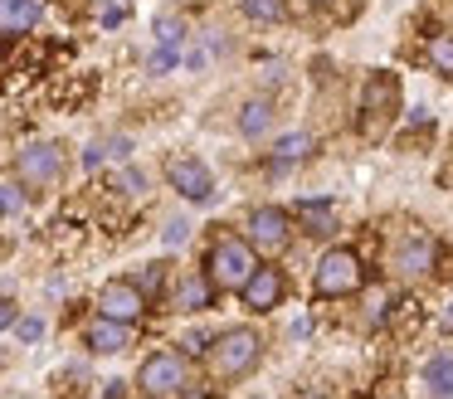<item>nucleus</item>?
I'll list each match as a JSON object with an SVG mask.
<instances>
[{
    "mask_svg": "<svg viewBox=\"0 0 453 399\" xmlns=\"http://www.w3.org/2000/svg\"><path fill=\"white\" fill-rule=\"evenodd\" d=\"M132 151H137L132 136H98V142L83 146V171H98V165H108V161H127Z\"/></svg>",
    "mask_w": 453,
    "mask_h": 399,
    "instance_id": "a211bd4d",
    "label": "nucleus"
},
{
    "mask_svg": "<svg viewBox=\"0 0 453 399\" xmlns=\"http://www.w3.org/2000/svg\"><path fill=\"white\" fill-rule=\"evenodd\" d=\"M434 258H439V239H434L424 224H404V229L390 239V249H385V268H390L400 282L434 278Z\"/></svg>",
    "mask_w": 453,
    "mask_h": 399,
    "instance_id": "6e6552de",
    "label": "nucleus"
},
{
    "mask_svg": "<svg viewBox=\"0 0 453 399\" xmlns=\"http://www.w3.org/2000/svg\"><path fill=\"white\" fill-rule=\"evenodd\" d=\"M161 239H166L171 249H176V243H186V239H190V224H186V219H166V229H161Z\"/></svg>",
    "mask_w": 453,
    "mask_h": 399,
    "instance_id": "7c9ffc66",
    "label": "nucleus"
},
{
    "mask_svg": "<svg viewBox=\"0 0 453 399\" xmlns=\"http://www.w3.org/2000/svg\"><path fill=\"white\" fill-rule=\"evenodd\" d=\"M93 311H98V317H108V321L142 326V321H147V311H151V302L137 292V282H132V278H108L98 288V297H93Z\"/></svg>",
    "mask_w": 453,
    "mask_h": 399,
    "instance_id": "1a4fd4ad",
    "label": "nucleus"
},
{
    "mask_svg": "<svg viewBox=\"0 0 453 399\" xmlns=\"http://www.w3.org/2000/svg\"><path fill=\"white\" fill-rule=\"evenodd\" d=\"M103 399H127V380H108V385H103Z\"/></svg>",
    "mask_w": 453,
    "mask_h": 399,
    "instance_id": "72a5a7b5",
    "label": "nucleus"
},
{
    "mask_svg": "<svg viewBox=\"0 0 453 399\" xmlns=\"http://www.w3.org/2000/svg\"><path fill=\"white\" fill-rule=\"evenodd\" d=\"M15 317H20V307H15V297H0V331H11Z\"/></svg>",
    "mask_w": 453,
    "mask_h": 399,
    "instance_id": "2f4dec72",
    "label": "nucleus"
},
{
    "mask_svg": "<svg viewBox=\"0 0 453 399\" xmlns=\"http://www.w3.org/2000/svg\"><path fill=\"white\" fill-rule=\"evenodd\" d=\"M132 331H137V326H127V321H108V317L93 311V321L79 331V341L93 350V356H118V350L132 346Z\"/></svg>",
    "mask_w": 453,
    "mask_h": 399,
    "instance_id": "4468645a",
    "label": "nucleus"
},
{
    "mask_svg": "<svg viewBox=\"0 0 453 399\" xmlns=\"http://www.w3.org/2000/svg\"><path fill=\"white\" fill-rule=\"evenodd\" d=\"M264 331L258 326H225L210 336V350H205V375L215 385H229V380H244L264 365Z\"/></svg>",
    "mask_w": 453,
    "mask_h": 399,
    "instance_id": "f257e3e1",
    "label": "nucleus"
},
{
    "mask_svg": "<svg viewBox=\"0 0 453 399\" xmlns=\"http://www.w3.org/2000/svg\"><path fill=\"white\" fill-rule=\"evenodd\" d=\"M424 64H429L439 78H449V83H453V29L449 25L434 29V35L424 39Z\"/></svg>",
    "mask_w": 453,
    "mask_h": 399,
    "instance_id": "6ab92c4d",
    "label": "nucleus"
},
{
    "mask_svg": "<svg viewBox=\"0 0 453 399\" xmlns=\"http://www.w3.org/2000/svg\"><path fill=\"white\" fill-rule=\"evenodd\" d=\"M424 385H429V399H453V350L424 360Z\"/></svg>",
    "mask_w": 453,
    "mask_h": 399,
    "instance_id": "aec40b11",
    "label": "nucleus"
},
{
    "mask_svg": "<svg viewBox=\"0 0 453 399\" xmlns=\"http://www.w3.org/2000/svg\"><path fill=\"white\" fill-rule=\"evenodd\" d=\"M171 278H176V272H171V263H142V268L132 272V282H137V292L151 302V307H157V302L166 297Z\"/></svg>",
    "mask_w": 453,
    "mask_h": 399,
    "instance_id": "412c9836",
    "label": "nucleus"
},
{
    "mask_svg": "<svg viewBox=\"0 0 453 399\" xmlns=\"http://www.w3.org/2000/svg\"><path fill=\"white\" fill-rule=\"evenodd\" d=\"M239 10H244V19H254V25H288V19H293V5H288V0H239Z\"/></svg>",
    "mask_w": 453,
    "mask_h": 399,
    "instance_id": "4be33fe9",
    "label": "nucleus"
},
{
    "mask_svg": "<svg viewBox=\"0 0 453 399\" xmlns=\"http://www.w3.org/2000/svg\"><path fill=\"white\" fill-rule=\"evenodd\" d=\"M234 297L244 302V311L268 317V311H278V307H283V297H288V272L278 268V263H264V258H258V268L249 272V282L234 292Z\"/></svg>",
    "mask_w": 453,
    "mask_h": 399,
    "instance_id": "9d476101",
    "label": "nucleus"
},
{
    "mask_svg": "<svg viewBox=\"0 0 453 399\" xmlns=\"http://www.w3.org/2000/svg\"><path fill=\"white\" fill-rule=\"evenodd\" d=\"M239 239H244L258 258H283L297 239V224L283 204H254V210L244 214V224H239Z\"/></svg>",
    "mask_w": 453,
    "mask_h": 399,
    "instance_id": "423d86ee",
    "label": "nucleus"
},
{
    "mask_svg": "<svg viewBox=\"0 0 453 399\" xmlns=\"http://www.w3.org/2000/svg\"><path fill=\"white\" fill-rule=\"evenodd\" d=\"M112 190L127 195V200H147L151 180H147V171H137V165H122V171L112 175Z\"/></svg>",
    "mask_w": 453,
    "mask_h": 399,
    "instance_id": "b1692460",
    "label": "nucleus"
},
{
    "mask_svg": "<svg viewBox=\"0 0 453 399\" xmlns=\"http://www.w3.org/2000/svg\"><path fill=\"white\" fill-rule=\"evenodd\" d=\"M303 399H336L332 389H312V395H303Z\"/></svg>",
    "mask_w": 453,
    "mask_h": 399,
    "instance_id": "58836bf2",
    "label": "nucleus"
},
{
    "mask_svg": "<svg viewBox=\"0 0 453 399\" xmlns=\"http://www.w3.org/2000/svg\"><path fill=\"white\" fill-rule=\"evenodd\" d=\"M307 5H312V10H336L342 0H307Z\"/></svg>",
    "mask_w": 453,
    "mask_h": 399,
    "instance_id": "4c0bfd02",
    "label": "nucleus"
},
{
    "mask_svg": "<svg viewBox=\"0 0 453 399\" xmlns=\"http://www.w3.org/2000/svg\"><path fill=\"white\" fill-rule=\"evenodd\" d=\"M69 175V146L64 142H25L15 151V180L30 195H50Z\"/></svg>",
    "mask_w": 453,
    "mask_h": 399,
    "instance_id": "39448f33",
    "label": "nucleus"
},
{
    "mask_svg": "<svg viewBox=\"0 0 453 399\" xmlns=\"http://www.w3.org/2000/svg\"><path fill=\"white\" fill-rule=\"evenodd\" d=\"M196 380V360L180 356V350H151L137 365V389L147 399H180Z\"/></svg>",
    "mask_w": 453,
    "mask_h": 399,
    "instance_id": "0eeeda50",
    "label": "nucleus"
},
{
    "mask_svg": "<svg viewBox=\"0 0 453 399\" xmlns=\"http://www.w3.org/2000/svg\"><path fill=\"white\" fill-rule=\"evenodd\" d=\"M385 317H390V292H380V288H375L371 297H365L361 326H365V331H371V326H385Z\"/></svg>",
    "mask_w": 453,
    "mask_h": 399,
    "instance_id": "a878e982",
    "label": "nucleus"
},
{
    "mask_svg": "<svg viewBox=\"0 0 453 399\" xmlns=\"http://www.w3.org/2000/svg\"><path fill=\"white\" fill-rule=\"evenodd\" d=\"M210 336H215V331L196 326V331H186V336L176 341V350H180V356H190V360H205V350H210Z\"/></svg>",
    "mask_w": 453,
    "mask_h": 399,
    "instance_id": "bb28decb",
    "label": "nucleus"
},
{
    "mask_svg": "<svg viewBox=\"0 0 453 399\" xmlns=\"http://www.w3.org/2000/svg\"><path fill=\"white\" fill-rule=\"evenodd\" d=\"M118 5H132V0H118Z\"/></svg>",
    "mask_w": 453,
    "mask_h": 399,
    "instance_id": "ea45409f",
    "label": "nucleus"
},
{
    "mask_svg": "<svg viewBox=\"0 0 453 399\" xmlns=\"http://www.w3.org/2000/svg\"><path fill=\"white\" fill-rule=\"evenodd\" d=\"M361 136L365 142H380V136H390L395 117L404 112V88H400V73H390V68H375L371 78H365L361 88Z\"/></svg>",
    "mask_w": 453,
    "mask_h": 399,
    "instance_id": "f03ea898",
    "label": "nucleus"
},
{
    "mask_svg": "<svg viewBox=\"0 0 453 399\" xmlns=\"http://www.w3.org/2000/svg\"><path fill=\"white\" fill-rule=\"evenodd\" d=\"M151 35H157V44H171V49H180L190 39V25L180 15H157V25H151Z\"/></svg>",
    "mask_w": 453,
    "mask_h": 399,
    "instance_id": "393cba45",
    "label": "nucleus"
},
{
    "mask_svg": "<svg viewBox=\"0 0 453 399\" xmlns=\"http://www.w3.org/2000/svg\"><path fill=\"white\" fill-rule=\"evenodd\" d=\"M166 185L186 204H210L215 200V171L200 156H171L166 161Z\"/></svg>",
    "mask_w": 453,
    "mask_h": 399,
    "instance_id": "9b49d317",
    "label": "nucleus"
},
{
    "mask_svg": "<svg viewBox=\"0 0 453 399\" xmlns=\"http://www.w3.org/2000/svg\"><path fill=\"white\" fill-rule=\"evenodd\" d=\"M254 268H258V253L249 249L239 234H215V239H210V249H205V263H200V272L215 282L219 297H225V292H239V288H244Z\"/></svg>",
    "mask_w": 453,
    "mask_h": 399,
    "instance_id": "20e7f679",
    "label": "nucleus"
},
{
    "mask_svg": "<svg viewBox=\"0 0 453 399\" xmlns=\"http://www.w3.org/2000/svg\"><path fill=\"white\" fill-rule=\"evenodd\" d=\"M171 68H180V49L157 44V49H151V58H147V73H171Z\"/></svg>",
    "mask_w": 453,
    "mask_h": 399,
    "instance_id": "cd10ccee",
    "label": "nucleus"
},
{
    "mask_svg": "<svg viewBox=\"0 0 453 399\" xmlns=\"http://www.w3.org/2000/svg\"><path fill=\"white\" fill-rule=\"evenodd\" d=\"M361 288H365V258L346 243H326L312 268V292L322 302H342V297H356Z\"/></svg>",
    "mask_w": 453,
    "mask_h": 399,
    "instance_id": "7ed1b4c3",
    "label": "nucleus"
},
{
    "mask_svg": "<svg viewBox=\"0 0 453 399\" xmlns=\"http://www.w3.org/2000/svg\"><path fill=\"white\" fill-rule=\"evenodd\" d=\"M180 399H215V385H205V380H196V385H190Z\"/></svg>",
    "mask_w": 453,
    "mask_h": 399,
    "instance_id": "473e14b6",
    "label": "nucleus"
},
{
    "mask_svg": "<svg viewBox=\"0 0 453 399\" xmlns=\"http://www.w3.org/2000/svg\"><path fill=\"white\" fill-rule=\"evenodd\" d=\"M161 302H166L171 311H180V317H200V311H210L219 302V292L200 268H190V272H180V278H171V288Z\"/></svg>",
    "mask_w": 453,
    "mask_h": 399,
    "instance_id": "f8f14e48",
    "label": "nucleus"
},
{
    "mask_svg": "<svg viewBox=\"0 0 453 399\" xmlns=\"http://www.w3.org/2000/svg\"><path fill=\"white\" fill-rule=\"evenodd\" d=\"M186 68H205V49H190V54H186Z\"/></svg>",
    "mask_w": 453,
    "mask_h": 399,
    "instance_id": "c9c22d12",
    "label": "nucleus"
},
{
    "mask_svg": "<svg viewBox=\"0 0 453 399\" xmlns=\"http://www.w3.org/2000/svg\"><path fill=\"white\" fill-rule=\"evenodd\" d=\"M312 151H317L312 132H283V136L273 142V151H268V171L283 175V171H293V165H303Z\"/></svg>",
    "mask_w": 453,
    "mask_h": 399,
    "instance_id": "f3484780",
    "label": "nucleus"
},
{
    "mask_svg": "<svg viewBox=\"0 0 453 399\" xmlns=\"http://www.w3.org/2000/svg\"><path fill=\"white\" fill-rule=\"evenodd\" d=\"M50 5L44 0H0V39H25L44 25Z\"/></svg>",
    "mask_w": 453,
    "mask_h": 399,
    "instance_id": "2eb2a0df",
    "label": "nucleus"
},
{
    "mask_svg": "<svg viewBox=\"0 0 453 399\" xmlns=\"http://www.w3.org/2000/svg\"><path fill=\"white\" fill-rule=\"evenodd\" d=\"M127 10H132V5H118V0H108V5H103V15H98V25H103V29L127 25Z\"/></svg>",
    "mask_w": 453,
    "mask_h": 399,
    "instance_id": "c756f323",
    "label": "nucleus"
},
{
    "mask_svg": "<svg viewBox=\"0 0 453 399\" xmlns=\"http://www.w3.org/2000/svg\"><path fill=\"white\" fill-rule=\"evenodd\" d=\"M273 122H278V103L268 93H258V97H244V107H239V136L244 142H264L268 132H273Z\"/></svg>",
    "mask_w": 453,
    "mask_h": 399,
    "instance_id": "dca6fc26",
    "label": "nucleus"
},
{
    "mask_svg": "<svg viewBox=\"0 0 453 399\" xmlns=\"http://www.w3.org/2000/svg\"><path fill=\"white\" fill-rule=\"evenodd\" d=\"M439 331H443V336H453V302L439 311Z\"/></svg>",
    "mask_w": 453,
    "mask_h": 399,
    "instance_id": "f704fd0d",
    "label": "nucleus"
},
{
    "mask_svg": "<svg viewBox=\"0 0 453 399\" xmlns=\"http://www.w3.org/2000/svg\"><path fill=\"white\" fill-rule=\"evenodd\" d=\"M30 210V190L15 175H0V219H20Z\"/></svg>",
    "mask_w": 453,
    "mask_h": 399,
    "instance_id": "5701e85b",
    "label": "nucleus"
},
{
    "mask_svg": "<svg viewBox=\"0 0 453 399\" xmlns=\"http://www.w3.org/2000/svg\"><path fill=\"white\" fill-rule=\"evenodd\" d=\"M288 214H293V224L307 234V239H317V243H332V239H336V229H342L336 200H322V195H307V200H297Z\"/></svg>",
    "mask_w": 453,
    "mask_h": 399,
    "instance_id": "ddd939ff",
    "label": "nucleus"
},
{
    "mask_svg": "<svg viewBox=\"0 0 453 399\" xmlns=\"http://www.w3.org/2000/svg\"><path fill=\"white\" fill-rule=\"evenodd\" d=\"M5 64H11V39H0V73H5Z\"/></svg>",
    "mask_w": 453,
    "mask_h": 399,
    "instance_id": "e433bc0d",
    "label": "nucleus"
},
{
    "mask_svg": "<svg viewBox=\"0 0 453 399\" xmlns=\"http://www.w3.org/2000/svg\"><path fill=\"white\" fill-rule=\"evenodd\" d=\"M11 331L25 341V346H35V341L44 336V321H40V317H15V326H11Z\"/></svg>",
    "mask_w": 453,
    "mask_h": 399,
    "instance_id": "c85d7f7f",
    "label": "nucleus"
},
{
    "mask_svg": "<svg viewBox=\"0 0 453 399\" xmlns=\"http://www.w3.org/2000/svg\"><path fill=\"white\" fill-rule=\"evenodd\" d=\"M390 399H400V395H390Z\"/></svg>",
    "mask_w": 453,
    "mask_h": 399,
    "instance_id": "a19ab883",
    "label": "nucleus"
}]
</instances>
